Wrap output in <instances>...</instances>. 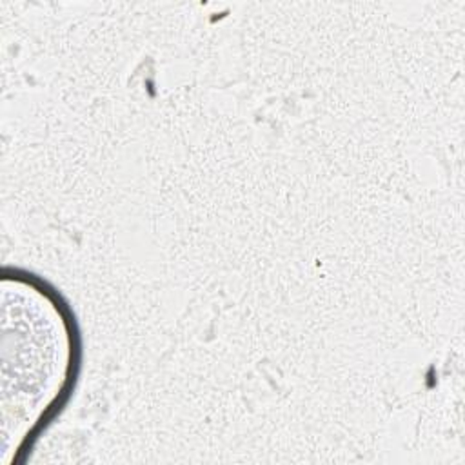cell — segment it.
Here are the masks:
<instances>
[{"label": "cell", "instance_id": "1", "mask_svg": "<svg viewBox=\"0 0 465 465\" xmlns=\"http://www.w3.org/2000/svg\"><path fill=\"white\" fill-rule=\"evenodd\" d=\"M2 294V443L15 454L64 403L78 365V336L67 307L42 282L15 276Z\"/></svg>", "mask_w": 465, "mask_h": 465}]
</instances>
